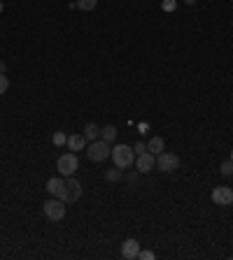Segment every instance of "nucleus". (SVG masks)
Instances as JSON below:
<instances>
[{"mask_svg":"<svg viewBox=\"0 0 233 260\" xmlns=\"http://www.w3.org/2000/svg\"><path fill=\"white\" fill-rule=\"evenodd\" d=\"M84 144H86L84 132H75V135H68V142H65V146H68L72 153H77L79 149H84Z\"/></svg>","mask_w":233,"mask_h":260,"instance_id":"9b49d317","label":"nucleus"},{"mask_svg":"<svg viewBox=\"0 0 233 260\" xmlns=\"http://www.w3.org/2000/svg\"><path fill=\"white\" fill-rule=\"evenodd\" d=\"M75 7H79L82 12H91V9L98 7V0H77Z\"/></svg>","mask_w":233,"mask_h":260,"instance_id":"2eb2a0df","label":"nucleus"},{"mask_svg":"<svg viewBox=\"0 0 233 260\" xmlns=\"http://www.w3.org/2000/svg\"><path fill=\"white\" fill-rule=\"evenodd\" d=\"M212 202L219 207H229L233 205V191L229 186H217V188H212Z\"/></svg>","mask_w":233,"mask_h":260,"instance_id":"0eeeda50","label":"nucleus"},{"mask_svg":"<svg viewBox=\"0 0 233 260\" xmlns=\"http://www.w3.org/2000/svg\"><path fill=\"white\" fill-rule=\"evenodd\" d=\"M101 139H105V142H115L116 139V128L115 126H105V128H101Z\"/></svg>","mask_w":233,"mask_h":260,"instance_id":"4468645a","label":"nucleus"},{"mask_svg":"<svg viewBox=\"0 0 233 260\" xmlns=\"http://www.w3.org/2000/svg\"><path fill=\"white\" fill-rule=\"evenodd\" d=\"M179 168V158L175 153H168V151H161L156 156V170H161V172H175Z\"/></svg>","mask_w":233,"mask_h":260,"instance_id":"39448f33","label":"nucleus"},{"mask_svg":"<svg viewBox=\"0 0 233 260\" xmlns=\"http://www.w3.org/2000/svg\"><path fill=\"white\" fill-rule=\"evenodd\" d=\"M133 151H135V156H140V153H145V151H147V144H145V142H138Z\"/></svg>","mask_w":233,"mask_h":260,"instance_id":"5701e85b","label":"nucleus"},{"mask_svg":"<svg viewBox=\"0 0 233 260\" xmlns=\"http://www.w3.org/2000/svg\"><path fill=\"white\" fill-rule=\"evenodd\" d=\"M156 168V156L154 153H140L138 158H135V170H138L140 174H147V172H152V170Z\"/></svg>","mask_w":233,"mask_h":260,"instance_id":"6e6552de","label":"nucleus"},{"mask_svg":"<svg viewBox=\"0 0 233 260\" xmlns=\"http://www.w3.org/2000/svg\"><path fill=\"white\" fill-rule=\"evenodd\" d=\"M138 253H140V242L138 239H126L121 244V256L126 260H138Z\"/></svg>","mask_w":233,"mask_h":260,"instance_id":"1a4fd4ad","label":"nucleus"},{"mask_svg":"<svg viewBox=\"0 0 233 260\" xmlns=\"http://www.w3.org/2000/svg\"><path fill=\"white\" fill-rule=\"evenodd\" d=\"M7 88H9L7 75H0V95H2V93H7Z\"/></svg>","mask_w":233,"mask_h":260,"instance_id":"6ab92c4d","label":"nucleus"},{"mask_svg":"<svg viewBox=\"0 0 233 260\" xmlns=\"http://www.w3.org/2000/svg\"><path fill=\"white\" fill-rule=\"evenodd\" d=\"M56 168H58V172H61L63 176H72L75 172H77V168H79V161H77V156L72 151H68V153H63L61 158L56 161Z\"/></svg>","mask_w":233,"mask_h":260,"instance_id":"20e7f679","label":"nucleus"},{"mask_svg":"<svg viewBox=\"0 0 233 260\" xmlns=\"http://www.w3.org/2000/svg\"><path fill=\"white\" fill-rule=\"evenodd\" d=\"M5 70H7V68H5V63L0 61V75H5Z\"/></svg>","mask_w":233,"mask_h":260,"instance_id":"b1692460","label":"nucleus"},{"mask_svg":"<svg viewBox=\"0 0 233 260\" xmlns=\"http://www.w3.org/2000/svg\"><path fill=\"white\" fill-rule=\"evenodd\" d=\"M163 146H166V142H163V137H152L147 142V151L154 153V156H159V153L163 151Z\"/></svg>","mask_w":233,"mask_h":260,"instance_id":"f8f14e48","label":"nucleus"},{"mask_svg":"<svg viewBox=\"0 0 233 260\" xmlns=\"http://www.w3.org/2000/svg\"><path fill=\"white\" fill-rule=\"evenodd\" d=\"M47 193L49 195H54V198H63V191H65V181H63L61 176H52L49 181H47Z\"/></svg>","mask_w":233,"mask_h":260,"instance_id":"9d476101","label":"nucleus"},{"mask_svg":"<svg viewBox=\"0 0 233 260\" xmlns=\"http://www.w3.org/2000/svg\"><path fill=\"white\" fill-rule=\"evenodd\" d=\"M222 174H224V176H233V161H224V163H222Z\"/></svg>","mask_w":233,"mask_h":260,"instance_id":"a211bd4d","label":"nucleus"},{"mask_svg":"<svg viewBox=\"0 0 233 260\" xmlns=\"http://www.w3.org/2000/svg\"><path fill=\"white\" fill-rule=\"evenodd\" d=\"M98 135H101V128H98L96 123H86L84 126V137L93 142V139H98Z\"/></svg>","mask_w":233,"mask_h":260,"instance_id":"ddd939ff","label":"nucleus"},{"mask_svg":"<svg viewBox=\"0 0 233 260\" xmlns=\"http://www.w3.org/2000/svg\"><path fill=\"white\" fill-rule=\"evenodd\" d=\"M110 153H112V146H110V142H105V139H93L91 144H89V149H86V156H89V161H93V163L108 161Z\"/></svg>","mask_w":233,"mask_h":260,"instance_id":"f03ea898","label":"nucleus"},{"mask_svg":"<svg viewBox=\"0 0 233 260\" xmlns=\"http://www.w3.org/2000/svg\"><path fill=\"white\" fill-rule=\"evenodd\" d=\"M110 156H112V161H115L116 168H121V170L133 168V163H135V151H133V146H128V144H115Z\"/></svg>","mask_w":233,"mask_h":260,"instance_id":"f257e3e1","label":"nucleus"},{"mask_svg":"<svg viewBox=\"0 0 233 260\" xmlns=\"http://www.w3.org/2000/svg\"><path fill=\"white\" fill-rule=\"evenodd\" d=\"M184 2H186V5H194V2H196V0H184Z\"/></svg>","mask_w":233,"mask_h":260,"instance_id":"393cba45","label":"nucleus"},{"mask_svg":"<svg viewBox=\"0 0 233 260\" xmlns=\"http://www.w3.org/2000/svg\"><path fill=\"white\" fill-rule=\"evenodd\" d=\"M156 256H154V251H142L140 249V253H138V260H154Z\"/></svg>","mask_w":233,"mask_h":260,"instance_id":"aec40b11","label":"nucleus"},{"mask_svg":"<svg viewBox=\"0 0 233 260\" xmlns=\"http://www.w3.org/2000/svg\"><path fill=\"white\" fill-rule=\"evenodd\" d=\"M138 170H135V172H128V174H126V181H128V184H138Z\"/></svg>","mask_w":233,"mask_h":260,"instance_id":"4be33fe9","label":"nucleus"},{"mask_svg":"<svg viewBox=\"0 0 233 260\" xmlns=\"http://www.w3.org/2000/svg\"><path fill=\"white\" fill-rule=\"evenodd\" d=\"M42 212L49 221H63L65 218V202L61 198H52L42 202Z\"/></svg>","mask_w":233,"mask_h":260,"instance_id":"7ed1b4c3","label":"nucleus"},{"mask_svg":"<svg viewBox=\"0 0 233 260\" xmlns=\"http://www.w3.org/2000/svg\"><path fill=\"white\" fill-rule=\"evenodd\" d=\"M2 9H5V2H2V0H0V12H2Z\"/></svg>","mask_w":233,"mask_h":260,"instance_id":"a878e982","label":"nucleus"},{"mask_svg":"<svg viewBox=\"0 0 233 260\" xmlns=\"http://www.w3.org/2000/svg\"><path fill=\"white\" fill-rule=\"evenodd\" d=\"M231 161H233V149H231Z\"/></svg>","mask_w":233,"mask_h":260,"instance_id":"bb28decb","label":"nucleus"},{"mask_svg":"<svg viewBox=\"0 0 233 260\" xmlns=\"http://www.w3.org/2000/svg\"><path fill=\"white\" fill-rule=\"evenodd\" d=\"M82 198V184H79L77 179H72V176H65V191H63V202L70 205V202H77Z\"/></svg>","mask_w":233,"mask_h":260,"instance_id":"423d86ee","label":"nucleus"},{"mask_svg":"<svg viewBox=\"0 0 233 260\" xmlns=\"http://www.w3.org/2000/svg\"><path fill=\"white\" fill-rule=\"evenodd\" d=\"M161 7L166 9V12H175V7H177V2H175V0H166V2H163Z\"/></svg>","mask_w":233,"mask_h":260,"instance_id":"412c9836","label":"nucleus"},{"mask_svg":"<svg viewBox=\"0 0 233 260\" xmlns=\"http://www.w3.org/2000/svg\"><path fill=\"white\" fill-rule=\"evenodd\" d=\"M121 168H110V170H105V179H108V181H121Z\"/></svg>","mask_w":233,"mask_h":260,"instance_id":"dca6fc26","label":"nucleus"},{"mask_svg":"<svg viewBox=\"0 0 233 260\" xmlns=\"http://www.w3.org/2000/svg\"><path fill=\"white\" fill-rule=\"evenodd\" d=\"M52 142H54L56 146H63L65 142H68V135H65L63 130H56V132H54V137H52Z\"/></svg>","mask_w":233,"mask_h":260,"instance_id":"f3484780","label":"nucleus"}]
</instances>
